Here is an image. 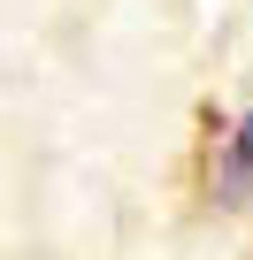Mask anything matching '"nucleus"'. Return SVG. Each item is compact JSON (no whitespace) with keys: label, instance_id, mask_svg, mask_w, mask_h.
Listing matches in <instances>:
<instances>
[{"label":"nucleus","instance_id":"nucleus-1","mask_svg":"<svg viewBox=\"0 0 253 260\" xmlns=\"http://www.w3.org/2000/svg\"><path fill=\"white\" fill-rule=\"evenodd\" d=\"M253 191V115L230 122V138H222V161H215V199H245Z\"/></svg>","mask_w":253,"mask_h":260}]
</instances>
